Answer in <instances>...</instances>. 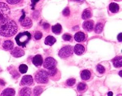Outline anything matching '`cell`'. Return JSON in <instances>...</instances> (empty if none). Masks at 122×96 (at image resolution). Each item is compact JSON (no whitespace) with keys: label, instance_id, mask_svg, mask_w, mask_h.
I'll list each match as a JSON object with an SVG mask.
<instances>
[{"label":"cell","instance_id":"74e56055","mask_svg":"<svg viewBox=\"0 0 122 96\" xmlns=\"http://www.w3.org/2000/svg\"><path fill=\"white\" fill-rule=\"evenodd\" d=\"M0 71H1V69H0Z\"/></svg>","mask_w":122,"mask_h":96},{"label":"cell","instance_id":"d6a6232c","mask_svg":"<svg viewBox=\"0 0 122 96\" xmlns=\"http://www.w3.org/2000/svg\"><path fill=\"white\" fill-rule=\"evenodd\" d=\"M70 11L69 7H66L62 11V14L65 16H66V17L69 16L70 15Z\"/></svg>","mask_w":122,"mask_h":96},{"label":"cell","instance_id":"6da1fadb","mask_svg":"<svg viewBox=\"0 0 122 96\" xmlns=\"http://www.w3.org/2000/svg\"><path fill=\"white\" fill-rule=\"evenodd\" d=\"M17 32V24L14 20L9 18L0 20V35L9 37L14 36Z\"/></svg>","mask_w":122,"mask_h":96},{"label":"cell","instance_id":"2e32d148","mask_svg":"<svg viewBox=\"0 0 122 96\" xmlns=\"http://www.w3.org/2000/svg\"><path fill=\"white\" fill-rule=\"evenodd\" d=\"M56 42V38L52 36H48L45 39L44 43L47 46H52Z\"/></svg>","mask_w":122,"mask_h":96},{"label":"cell","instance_id":"4fadbf2b","mask_svg":"<svg viewBox=\"0 0 122 96\" xmlns=\"http://www.w3.org/2000/svg\"><path fill=\"white\" fill-rule=\"evenodd\" d=\"M86 36L84 33L81 32H77L74 35V39L78 43H81L85 40Z\"/></svg>","mask_w":122,"mask_h":96},{"label":"cell","instance_id":"44dd1931","mask_svg":"<svg viewBox=\"0 0 122 96\" xmlns=\"http://www.w3.org/2000/svg\"><path fill=\"white\" fill-rule=\"evenodd\" d=\"M31 94V91L30 88H23L19 92V95L21 96H30Z\"/></svg>","mask_w":122,"mask_h":96},{"label":"cell","instance_id":"8992f818","mask_svg":"<svg viewBox=\"0 0 122 96\" xmlns=\"http://www.w3.org/2000/svg\"><path fill=\"white\" fill-rule=\"evenodd\" d=\"M57 65V62L56 59L53 57H48L46 59L43 63V67L46 69L50 70L55 68Z\"/></svg>","mask_w":122,"mask_h":96},{"label":"cell","instance_id":"603a6c76","mask_svg":"<svg viewBox=\"0 0 122 96\" xmlns=\"http://www.w3.org/2000/svg\"><path fill=\"white\" fill-rule=\"evenodd\" d=\"M86 88H87V85H86V84L84 83H82V82L78 83L77 86V91L80 92H81L83 91H86Z\"/></svg>","mask_w":122,"mask_h":96},{"label":"cell","instance_id":"30bf717a","mask_svg":"<svg viewBox=\"0 0 122 96\" xmlns=\"http://www.w3.org/2000/svg\"><path fill=\"white\" fill-rule=\"evenodd\" d=\"M33 64L37 67L41 66L43 64L42 56L39 54H38L34 56L33 59Z\"/></svg>","mask_w":122,"mask_h":96},{"label":"cell","instance_id":"ffe728a7","mask_svg":"<svg viewBox=\"0 0 122 96\" xmlns=\"http://www.w3.org/2000/svg\"><path fill=\"white\" fill-rule=\"evenodd\" d=\"M109 8L110 11L112 13H117V12L119 11L120 7L117 4L115 3H111L109 5Z\"/></svg>","mask_w":122,"mask_h":96},{"label":"cell","instance_id":"cb8c5ba5","mask_svg":"<svg viewBox=\"0 0 122 96\" xmlns=\"http://www.w3.org/2000/svg\"><path fill=\"white\" fill-rule=\"evenodd\" d=\"M104 26L102 23H98L96 24L95 27V32L96 34L101 33L102 30H103Z\"/></svg>","mask_w":122,"mask_h":96},{"label":"cell","instance_id":"d590c367","mask_svg":"<svg viewBox=\"0 0 122 96\" xmlns=\"http://www.w3.org/2000/svg\"><path fill=\"white\" fill-rule=\"evenodd\" d=\"M108 96H113V93H112V92H111V91L109 92L108 94Z\"/></svg>","mask_w":122,"mask_h":96},{"label":"cell","instance_id":"4dcf8cb0","mask_svg":"<svg viewBox=\"0 0 122 96\" xmlns=\"http://www.w3.org/2000/svg\"><path fill=\"white\" fill-rule=\"evenodd\" d=\"M62 39L65 41H70L72 39V36L69 34H65L63 35Z\"/></svg>","mask_w":122,"mask_h":96},{"label":"cell","instance_id":"8d00e7d4","mask_svg":"<svg viewBox=\"0 0 122 96\" xmlns=\"http://www.w3.org/2000/svg\"><path fill=\"white\" fill-rule=\"evenodd\" d=\"M120 76H122V71H120Z\"/></svg>","mask_w":122,"mask_h":96},{"label":"cell","instance_id":"4316f807","mask_svg":"<svg viewBox=\"0 0 122 96\" xmlns=\"http://www.w3.org/2000/svg\"><path fill=\"white\" fill-rule=\"evenodd\" d=\"M96 70L101 74H103L105 72V67L101 65H98L96 67Z\"/></svg>","mask_w":122,"mask_h":96},{"label":"cell","instance_id":"8fae6325","mask_svg":"<svg viewBox=\"0 0 122 96\" xmlns=\"http://www.w3.org/2000/svg\"><path fill=\"white\" fill-rule=\"evenodd\" d=\"M85 51V48L84 46L81 44H77L74 47V53L77 55H81L84 53Z\"/></svg>","mask_w":122,"mask_h":96},{"label":"cell","instance_id":"7c38bea8","mask_svg":"<svg viewBox=\"0 0 122 96\" xmlns=\"http://www.w3.org/2000/svg\"><path fill=\"white\" fill-rule=\"evenodd\" d=\"M21 24L24 27H30L32 26V21L29 18H23L20 20Z\"/></svg>","mask_w":122,"mask_h":96},{"label":"cell","instance_id":"836d02e7","mask_svg":"<svg viewBox=\"0 0 122 96\" xmlns=\"http://www.w3.org/2000/svg\"><path fill=\"white\" fill-rule=\"evenodd\" d=\"M122 33H120L119 34H118V36H117V40H118V41H119V42H122Z\"/></svg>","mask_w":122,"mask_h":96},{"label":"cell","instance_id":"83f0119b","mask_svg":"<svg viewBox=\"0 0 122 96\" xmlns=\"http://www.w3.org/2000/svg\"><path fill=\"white\" fill-rule=\"evenodd\" d=\"M75 83H76V80L73 78L69 79L66 80V82L67 85L69 86H73L75 84Z\"/></svg>","mask_w":122,"mask_h":96},{"label":"cell","instance_id":"3957f363","mask_svg":"<svg viewBox=\"0 0 122 96\" xmlns=\"http://www.w3.org/2000/svg\"><path fill=\"white\" fill-rule=\"evenodd\" d=\"M49 75L47 71L41 69L37 71L35 76L36 82L39 84H46L49 81Z\"/></svg>","mask_w":122,"mask_h":96},{"label":"cell","instance_id":"9a60e30c","mask_svg":"<svg viewBox=\"0 0 122 96\" xmlns=\"http://www.w3.org/2000/svg\"><path fill=\"white\" fill-rule=\"evenodd\" d=\"M112 63L115 68H121L122 66V56H117L112 59Z\"/></svg>","mask_w":122,"mask_h":96},{"label":"cell","instance_id":"1f68e13d","mask_svg":"<svg viewBox=\"0 0 122 96\" xmlns=\"http://www.w3.org/2000/svg\"><path fill=\"white\" fill-rule=\"evenodd\" d=\"M8 4L11 5H15L21 2V0H6Z\"/></svg>","mask_w":122,"mask_h":96},{"label":"cell","instance_id":"d4e9b609","mask_svg":"<svg viewBox=\"0 0 122 96\" xmlns=\"http://www.w3.org/2000/svg\"><path fill=\"white\" fill-rule=\"evenodd\" d=\"M43 91V89L41 86H36L34 89V94L35 96H39Z\"/></svg>","mask_w":122,"mask_h":96},{"label":"cell","instance_id":"7a4b0ae2","mask_svg":"<svg viewBox=\"0 0 122 96\" xmlns=\"http://www.w3.org/2000/svg\"><path fill=\"white\" fill-rule=\"evenodd\" d=\"M31 34L30 32H24L18 34L15 37V40L19 46L25 47L31 39Z\"/></svg>","mask_w":122,"mask_h":96},{"label":"cell","instance_id":"f1b7e54d","mask_svg":"<svg viewBox=\"0 0 122 96\" xmlns=\"http://www.w3.org/2000/svg\"><path fill=\"white\" fill-rule=\"evenodd\" d=\"M57 71H58V69L55 67V68H54L53 69L49 70V71H47V73L50 76H53L54 75H55L57 73Z\"/></svg>","mask_w":122,"mask_h":96},{"label":"cell","instance_id":"e0dca14e","mask_svg":"<svg viewBox=\"0 0 122 96\" xmlns=\"http://www.w3.org/2000/svg\"><path fill=\"white\" fill-rule=\"evenodd\" d=\"M91 72L88 70H84L81 72V77L82 80L84 81L88 80L91 77Z\"/></svg>","mask_w":122,"mask_h":96},{"label":"cell","instance_id":"52a82bcc","mask_svg":"<svg viewBox=\"0 0 122 96\" xmlns=\"http://www.w3.org/2000/svg\"><path fill=\"white\" fill-rule=\"evenodd\" d=\"M34 83L33 78L30 75H25L23 76L21 81V84L24 86H28L32 85Z\"/></svg>","mask_w":122,"mask_h":96},{"label":"cell","instance_id":"7402d4cb","mask_svg":"<svg viewBox=\"0 0 122 96\" xmlns=\"http://www.w3.org/2000/svg\"><path fill=\"white\" fill-rule=\"evenodd\" d=\"M92 16V12L91 11V10L89 8H87L84 10L83 11L81 18L83 20H86V19H88L90 18Z\"/></svg>","mask_w":122,"mask_h":96},{"label":"cell","instance_id":"9c48e42d","mask_svg":"<svg viewBox=\"0 0 122 96\" xmlns=\"http://www.w3.org/2000/svg\"><path fill=\"white\" fill-rule=\"evenodd\" d=\"M82 27L86 31L91 32L94 28V22L92 20L85 21L82 24Z\"/></svg>","mask_w":122,"mask_h":96},{"label":"cell","instance_id":"5b68a950","mask_svg":"<svg viewBox=\"0 0 122 96\" xmlns=\"http://www.w3.org/2000/svg\"><path fill=\"white\" fill-rule=\"evenodd\" d=\"M10 14V11L9 6L6 3L0 2V20L8 18Z\"/></svg>","mask_w":122,"mask_h":96},{"label":"cell","instance_id":"d6986e66","mask_svg":"<svg viewBox=\"0 0 122 96\" xmlns=\"http://www.w3.org/2000/svg\"><path fill=\"white\" fill-rule=\"evenodd\" d=\"M15 91L12 88H6L1 93L2 96H14L15 95Z\"/></svg>","mask_w":122,"mask_h":96},{"label":"cell","instance_id":"e575fe53","mask_svg":"<svg viewBox=\"0 0 122 96\" xmlns=\"http://www.w3.org/2000/svg\"><path fill=\"white\" fill-rule=\"evenodd\" d=\"M71 1L76 2H82L83 0H71Z\"/></svg>","mask_w":122,"mask_h":96},{"label":"cell","instance_id":"277c9868","mask_svg":"<svg viewBox=\"0 0 122 96\" xmlns=\"http://www.w3.org/2000/svg\"><path fill=\"white\" fill-rule=\"evenodd\" d=\"M74 49L73 47L71 46H66L62 47L58 53V55L60 58L65 59L68 58L73 55Z\"/></svg>","mask_w":122,"mask_h":96},{"label":"cell","instance_id":"ba28073f","mask_svg":"<svg viewBox=\"0 0 122 96\" xmlns=\"http://www.w3.org/2000/svg\"><path fill=\"white\" fill-rule=\"evenodd\" d=\"M11 54L14 57L18 58V57L24 56L25 55V52L21 48L19 47H15L14 49H12V51H11Z\"/></svg>","mask_w":122,"mask_h":96},{"label":"cell","instance_id":"f546056e","mask_svg":"<svg viewBox=\"0 0 122 96\" xmlns=\"http://www.w3.org/2000/svg\"><path fill=\"white\" fill-rule=\"evenodd\" d=\"M42 37V33L41 32L39 31H37L35 33L34 35V38L35 39L37 40H40V39H41Z\"/></svg>","mask_w":122,"mask_h":96},{"label":"cell","instance_id":"ac0fdd59","mask_svg":"<svg viewBox=\"0 0 122 96\" xmlns=\"http://www.w3.org/2000/svg\"><path fill=\"white\" fill-rule=\"evenodd\" d=\"M52 32L55 35H60L62 32V26L59 23H57L53 25L52 28Z\"/></svg>","mask_w":122,"mask_h":96},{"label":"cell","instance_id":"5bb4252c","mask_svg":"<svg viewBox=\"0 0 122 96\" xmlns=\"http://www.w3.org/2000/svg\"><path fill=\"white\" fill-rule=\"evenodd\" d=\"M3 48L6 51L11 50L14 48V43L11 40H6L2 44Z\"/></svg>","mask_w":122,"mask_h":96},{"label":"cell","instance_id":"484cf974","mask_svg":"<svg viewBox=\"0 0 122 96\" xmlns=\"http://www.w3.org/2000/svg\"><path fill=\"white\" fill-rule=\"evenodd\" d=\"M19 71H20L22 74H24V73H26L28 70V67L27 65H25V64H22L20 65L19 67Z\"/></svg>","mask_w":122,"mask_h":96}]
</instances>
